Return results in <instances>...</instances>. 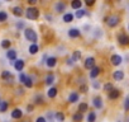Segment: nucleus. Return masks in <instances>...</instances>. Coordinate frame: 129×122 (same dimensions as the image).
<instances>
[{
  "label": "nucleus",
  "instance_id": "f257e3e1",
  "mask_svg": "<svg viewBox=\"0 0 129 122\" xmlns=\"http://www.w3.org/2000/svg\"><path fill=\"white\" fill-rule=\"evenodd\" d=\"M24 34H25V38H27L28 41H32L33 43H36L37 39H38L37 33H36L33 29H30V28H27V29L24 31Z\"/></svg>",
  "mask_w": 129,
  "mask_h": 122
},
{
  "label": "nucleus",
  "instance_id": "f03ea898",
  "mask_svg": "<svg viewBox=\"0 0 129 122\" xmlns=\"http://www.w3.org/2000/svg\"><path fill=\"white\" fill-rule=\"evenodd\" d=\"M38 17H39V10L37 8H28L27 9V18L28 19L36 21V19H38Z\"/></svg>",
  "mask_w": 129,
  "mask_h": 122
},
{
  "label": "nucleus",
  "instance_id": "7ed1b4c3",
  "mask_svg": "<svg viewBox=\"0 0 129 122\" xmlns=\"http://www.w3.org/2000/svg\"><path fill=\"white\" fill-rule=\"evenodd\" d=\"M106 24L109 26V27H115V26H118L119 24V17L118 15H111V17H109V18H106Z\"/></svg>",
  "mask_w": 129,
  "mask_h": 122
},
{
  "label": "nucleus",
  "instance_id": "20e7f679",
  "mask_svg": "<svg viewBox=\"0 0 129 122\" xmlns=\"http://www.w3.org/2000/svg\"><path fill=\"white\" fill-rule=\"evenodd\" d=\"M118 41H119V43L120 45H123V46H126V45H129V36H126V34H119L118 36Z\"/></svg>",
  "mask_w": 129,
  "mask_h": 122
},
{
  "label": "nucleus",
  "instance_id": "39448f33",
  "mask_svg": "<svg viewBox=\"0 0 129 122\" xmlns=\"http://www.w3.org/2000/svg\"><path fill=\"white\" fill-rule=\"evenodd\" d=\"M94 66H95V58L94 57H87L86 61H85V68L89 69V70H91Z\"/></svg>",
  "mask_w": 129,
  "mask_h": 122
},
{
  "label": "nucleus",
  "instance_id": "423d86ee",
  "mask_svg": "<svg viewBox=\"0 0 129 122\" xmlns=\"http://www.w3.org/2000/svg\"><path fill=\"white\" fill-rule=\"evenodd\" d=\"M110 63H111L113 65H120V64H121V56H119V55H113V56L110 57Z\"/></svg>",
  "mask_w": 129,
  "mask_h": 122
},
{
  "label": "nucleus",
  "instance_id": "0eeeda50",
  "mask_svg": "<svg viewBox=\"0 0 129 122\" xmlns=\"http://www.w3.org/2000/svg\"><path fill=\"white\" fill-rule=\"evenodd\" d=\"M56 64H57V58H56V57H48L47 61H46V65H47L48 68H54Z\"/></svg>",
  "mask_w": 129,
  "mask_h": 122
},
{
  "label": "nucleus",
  "instance_id": "6e6552de",
  "mask_svg": "<svg viewBox=\"0 0 129 122\" xmlns=\"http://www.w3.org/2000/svg\"><path fill=\"white\" fill-rule=\"evenodd\" d=\"M14 68L17 71H22L23 68H24V61L23 60H15V64H14Z\"/></svg>",
  "mask_w": 129,
  "mask_h": 122
},
{
  "label": "nucleus",
  "instance_id": "1a4fd4ad",
  "mask_svg": "<svg viewBox=\"0 0 129 122\" xmlns=\"http://www.w3.org/2000/svg\"><path fill=\"white\" fill-rule=\"evenodd\" d=\"M54 9H56V12H58V13H62L64 9H66V4H64V3H61V2H58V3H56V5H54Z\"/></svg>",
  "mask_w": 129,
  "mask_h": 122
},
{
  "label": "nucleus",
  "instance_id": "9d476101",
  "mask_svg": "<svg viewBox=\"0 0 129 122\" xmlns=\"http://www.w3.org/2000/svg\"><path fill=\"white\" fill-rule=\"evenodd\" d=\"M69 36H70L71 38H77V37L80 36V31H79L77 28H72V29L69 31Z\"/></svg>",
  "mask_w": 129,
  "mask_h": 122
},
{
  "label": "nucleus",
  "instance_id": "9b49d317",
  "mask_svg": "<svg viewBox=\"0 0 129 122\" xmlns=\"http://www.w3.org/2000/svg\"><path fill=\"white\" fill-rule=\"evenodd\" d=\"M22 116H23V112H22L20 109H18V108L12 112V117H13L14 119H19V118H22Z\"/></svg>",
  "mask_w": 129,
  "mask_h": 122
},
{
  "label": "nucleus",
  "instance_id": "f8f14e48",
  "mask_svg": "<svg viewBox=\"0 0 129 122\" xmlns=\"http://www.w3.org/2000/svg\"><path fill=\"white\" fill-rule=\"evenodd\" d=\"M113 78H114L115 80H123V78H124V73H123L121 70H116V71L113 74Z\"/></svg>",
  "mask_w": 129,
  "mask_h": 122
},
{
  "label": "nucleus",
  "instance_id": "ddd939ff",
  "mask_svg": "<svg viewBox=\"0 0 129 122\" xmlns=\"http://www.w3.org/2000/svg\"><path fill=\"white\" fill-rule=\"evenodd\" d=\"M92 104H94L96 108L100 109V108L103 107V100H101V98H100V97H95L94 100H92Z\"/></svg>",
  "mask_w": 129,
  "mask_h": 122
},
{
  "label": "nucleus",
  "instance_id": "4468645a",
  "mask_svg": "<svg viewBox=\"0 0 129 122\" xmlns=\"http://www.w3.org/2000/svg\"><path fill=\"white\" fill-rule=\"evenodd\" d=\"M99 74H100V68L94 66V68L91 69V71H90V78H96Z\"/></svg>",
  "mask_w": 129,
  "mask_h": 122
},
{
  "label": "nucleus",
  "instance_id": "2eb2a0df",
  "mask_svg": "<svg viewBox=\"0 0 129 122\" xmlns=\"http://www.w3.org/2000/svg\"><path fill=\"white\" fill-rule=\"evenodd\" d=\"M119 94H120V92L118 89H113L111 92H109V98L110 99H116L119 97Z\"/></svg>",
  "mask_w": 129,
  "mask_h": 122
},
{
  "label": "nucleus",
  "instance_id": "dca6fc26",
  "mask_svg": "<svg viewBox=\"0 0 129 122\" xmlns=\"http://www.w3.org/2000/svg\"><path fill=\"white\" fill-rule=\"evenodd\" d=\"M7 56H8L9 60H17V51H14V50H9L8 53H7Z\"/></svg>",
  "mask_w": 129,
  "mask_h": 122
},
{
  "label": "nucleus",
  "instance_id": "f3484780",
  "mask_svg": "<svg viewBox=\"0 0 129 122\" xmlns=\"http://www.w3.org/2000/svg\"><path fill=\"white\" fill-rule=\"evenodd\" d=\"M72 19H74V14H71V13H67V14L63 15V22L64 23H70V22H72Z\"/></svg>",
  "mask_w": 129,
  "mask_h": 122
},
{
  "label": "nucleus",
  "instance_id": "a211bd4d",
  "mask_svg": "<svg viewBox=\"0 0 129 122\" xmlns=\"http://www.w3.org/2000/svg\"><path fill=\"white\" fill-rule=\"evenodd\" d=\"M81 5H82V4H81V0H74V2L71 3V7H72L74 9H77V10L81 9Z\"/></svg>",
  "mask_w": 129,
  "mask_h": 122
},
{
  "label": "nucleus",
  "instance_id": "6ab92c4d",
  "mask_svg": "<svg viewBox=\"0 0 129 122\" xmlns=\"http://www.w3.org/2000/svg\"><path fill=\"white\" fill-rule=\"evenodd\" d=\"M13 14H14L15 17H22V14H23L22 8H20V7H15V8H13Z\"/></svg>",
  "mask_w": 129,
  "mask_h": 122
},
{
  "label": "nucleus",
  "instance_id": "aec40b11",
  "mask_svg": "<svg viewBox=\"0 0 129 122\" xmlns=\"http://www.w3.org/2000/svg\"><path fill=\"white\" fill-rule=\"evenodd\" d=\"M47 95H48L49 98H54V97L57 95V89H56V88H49L48 92H47Z\"/></svg>",
  "mask_w": 129,
  "mask_h": 122
},
{
  "label": "nucleus",
  "instance_id": "412c9836",
  "mask_svg": "<svg viewBox=\"0 0 129 122\" xmlns=\"http://www.w3.org/2000/svg\"><path fill=\"white\" fill-rule=\"evenodd\" d=\"M77 100H79V94H77V93H71L70 97H69V102L75 103V102H77Z\"/></svg>",
  "mask_w": 129,
  "mask_h": 122
},
{
  "label": "nucleus",
  "instance_id": "4be33fe9",
  "mask_svg": "<svg viewBox=\"0 0 129 122\" xmlns=\"http://www.w3.org/2000/svg\"><path fill=\"white\" fill-rule=\"evenodd\" d=\"M34 102H36L37 104H43V103H44V98H43V95H42V94H37L36 98H34Z\"/></svg>",
  "mask_w": 129,
  "mask_h": 122
},
{
  "label": "nucleus",
  "instance_id": "5701e85b",
  "mask_svg": "<svg viewBox=\"0 0 129 122\" xmlns=\"http://www.w3.org/2000/svg\"><path fill=\"white\" fill-rule=\"evenodd\" d=\"M72 119H74V122H81L82 121V113H80V112L75 113L72 116Z\"/></svg>",
  "mask_w": 129,
  "mask_h": 122
},
{
  "label": "nucleus",
  "instance_id": "b1692460",
  "mask_svg": "<svg viewBox=\"0 0 129 122\" xmlns=\"http://www.w3.org/2000/svg\"><path fill=\"white\" fill-rule=\"evenodd\" d=\"M38 50H39V48H38V46H37L36 43H33V45L29 46V52H30L32 55H36V53L38 52Z\"/></svg>",
  "mask_w": 129,
  "mask_h": 122
},
{
  "label": "nucleus",
  "instance_id": "393cba45",
  "mask_svg": "<svg viewBox=\"0 0 129 122\" xmlns=\"http://www.w3.org/2000/svg\"><path fill=\"white\" fill-rule=\"evenodd\" d=\"M53 82H54V75H53V74H48V75L46 76V84L51 85Z\"/></svg>",
  "mask_w": 129,
  "mask_h": 122
},
{
  "label": "nucleus",
  "instance_id": "a878e982",
  "mask_svg": "<svg viewBox=\"0 0 129 122\" xmlns=\"http://www.w3.org/2000/svg\"><path fill=\"white\" fill-rule=\"evenodd\" d=\"M71 58H72V61H79L81 58V51H75Z\"/></svg>",
  "mask_w": 129,
  "mask_h": 122
},
{
  "label": "nucleus",
  "instance_id": "bb28decb",
  "mask_svg": "<svg viewBox=\"0 0 129 122\" xmlns=\"http://www.w3.org/2000/svg\"><path fill=\"white\" fill-rule=\"evenodd\" d=\"M87 111V104L86 103H81L80 106H79V112L80 113H84V112H86Z\"/></svg>",
  "mask_w": 129,
  "mask_h": 122
},
{
  "label": "nucleus",
  "instance_id": "cd10ccee",
  "mask_svg": "<svg viewBox=\"0 0 129 122\" xmlns=\"http://www.w3.org/2000/svg\"><path fill=\"white\" fill-rule=\"evenodd\" d=\"M95 119H96V114L94 112H90L87 116V122H95Z\"/></svg>",
  "mask_w": 129,
  "mask_h": 122
},
{
  "label": "nucleus",
  "instance_id": "c85d7f7f",
  "mask_svg": "<svg viewBox=\"0 0 129 122\" xmlns=\"http://www.w3.org/2000/svg\"><path fill=\"white\" fill-rule=\"evenodd\" d=\"M8 106H9L8 102H5V100L2 102V104H0V112H5V111L8 109Z\"/></svg>",
  "mask_w": 129,
  "mask_h": 122
},
{
  "label": "nucleus",
  "instance_id": "c756f323",
  "mask_svg": "<svg viewBox=\"0 0 129 122\" xmlns=\"http://www.w3.org/2000/svg\"><path fill=\"white\" fill-rule=\"evenodd\" d=\"M24 85H25L27 88H32V85H33V82H32V78H29V76H27V80L24 82Z\"/></svg>",
  "mask_w": 129,
  "mask_h": 122
},
{
  "label": "nucleus",
  "instance_id": "7c9ffc66",
  "mask_svg": "<svg viewBox=\"0 0 129 122\" xmlns=\"http://www.w3.org/2000/svg\"><path fill=\"white\" fill-rule=\"evenodd\" d=\"M56 118H57V121L62 122V121H64V114H63L62 112H57V113H56Z\"/></svg>",
  "mask_w": 129,
  "mask_h": 122
},
{
  "label": "nucleus",
  "instance_id": "2f4dec72",
  "mask_svg": "<svg viewBox=\"0 0 129 122\" xmlns=\"http://www.w3.org/2000/svg\"><path fill=\"white\" fill-rule=\"evenodd\" d=\"M8 19V14L5 12H0V22H5Z\"/></svg>",
  "mask_w": 129,
  "mask_h": 122
},
{
  "label": "nucleus",
  "instance_id": "473e14b6",
  "mask_svg": "<svg viewBox=\"0 0 129 122\" xmlns=\"http://www.w3.org/2000/svg\"><path fill=\"white\" fill-rule=\"evenodd\" d=\"M2 47H3V48H9V47H10V41H9V39H4V41L2 42Z\"/></svg>",
  "mask_w": 129,
  "mask_h": 122
},
{
  "label": "nucleus",
  "instance_id": "72a5a7b5",
  "mask_svg": "<svg viewBox=\"0 0 129 122\" xmlns=\"http://www.w3.org/2000/svg\"><path fill=\"white\" fill-rule=\"evenodd\" d=\"M85 14H86V12L82 10V9H79V10L76 12V17H77V18H82Z\"/></svg>",
  "mask_w": 129,
  "mask_h": 122
},
{
  "label": "nucleus",
  "instance_id": "f704fd0d",
  "mask_svg": "<svg viewBox=\"0 0 129 122\" xmlns=\"http://www.w3.org/2000/svg\"><path fill=\"white\" fill-rule=\"evenodd\" d=\"M2 78H3V79H12L10 71H4V73L2 74Z\"/></svg>",
  "mask_w": 129,
  "mask_h": 122
},
{
  "label": "nucleus",
  "instance_id": "c9c22d12",
  "mask_svg": "<svg viewBox=\"0 0 129 122\" xmlns=\"http://www.w3.org/2000/svg\"><path fill=\"white\" fill-rule=\"evenodd\" d=\"M104 89L106 90V92H111L114 88H113V85L110 84V83H108V84H105V87H104Z\"/></svg>",
  "mask_w": 129,
  "mask_h": 122
},
{
  "label": "nucleus",
  "instance_id": "e433bc0d",
  "mask_svg": "<svg viewBox=\"0 0 129 122\" xmlns=\"http://www.w3.org/2000/svg\"><path fill=\"white\" fill-rule=\"evenodd\" d=\"M124 108H125V111H129V97H126L124 100Z\"/></svg>",
  "mask_w": 129,
  "mask_h": 122
},
{
  "label": "nucleus",
  "instance_id": "4c0bfd02",
  "mask_svg": "<svg viewBox=\"0 0 129 122\" xmlns=\"http://www.w3.org/2000/svg\"><path fill=\"white\" fill-rule=\"evenodd\" d=\"M19 80H20V83H24L27 80V75L25 74H19Z\"/></svg>",
  "mask_w": 129,
  "mask_h": 122
},
{
  "label": "nucleus",
  "instance_id": "58836bf2",
  "mask_svg": "<svg viewBox=\"0 0 129 122\" xmlns=\"http://www.w3.org/2000/svg\"><path fill=\"white\" fill-rule=\"evenodd\" d=\"M36 122H47V121H46V118H44V117H38Z\"/></svg>",
  "mask_w": 129,
  "mask_h": 122
},
{
  "label": "nucleus",
  "instance_id": "ea45409f",
  "mask_svg": "<svg viewBox=\"0 0 129 122\" xmlns=\"http://www.w3.org/2000/svg\"><path fill=\"white\" fill-rule=\"evenodd\" d=\"M86 90H87V87H86V85H82V87H81V92H82V93H86Z\"/></svg>",
  "mask_w": 129,
  "mask_h": 122
},
{
  "label": "nucleus",
  "instance_id": "a19ab883",
  "mask_svg": "<svg viewBox=\"0 0 129 122\" xmlns=\"http://www.w3.org/2000/svg\"><path fill=\"white\" fill-rule=\"evenodd\" d=\"M23 93H24V90H23L22 88H19V89H17V94H20V95H22Z\"/></svg>",
  "mask_w": 129,
  "mask_h": 122
},
{
  "label": "nucleus",
  "instance_id": "79ce46f5",
  "mask_svg": "<svg viewBox=\"0 0 129 122\" xmlns=\"http://www.w3.org/2000/svg\"><path fill=\"white\" fill-rule=\"evenodd\" d=\"M47 118H48V119H52V118H53V113L48 112V113H47Z\"/></svg>",
  "mask_w": 129,
  "mask_h": 122
},
{
  "label": "nucleus",
  "instance_id": "37998d69",
  "mask_svg": "<svg viewBox=\"0 0 129 122\" xmlns=\"http://www.w3.org/2000/svg\"><path fill=\"white\" fill-rule=\"evenodd\" d=\"M94 3H95L94 0H87V2H86V4H87V5H92Z\"/></svg>",
  "mask_w": 129,
  "mask_h": 122
},
{
  "label": "nucleus",
  "instance_id": "c03bdc74",
  "mask_svg": "<svg viewBox=\"0 0 129 122\" xmlns=\"http://www.w3.org/2000/svg\"><path fill=\"white\" fill-rule=\"evenodd\" d=\"M67 64H69V65H72V64H74V61H72V58H69V60H67Z\"/></svg>",
  "mask_w": 129,
  "mask_h": 122
},
{
  "label": "nucleus",
  "instance_id": "a18cd8bd",
  "mask_svg": "<svg viewBox=\"0 0 129 122\" xmlns=\"http://www.w3.org/2000/svg\"><path fill=\"white\" fill-rule=\"evenodd\" d=\"M99 87H100V84L95 82V83H94V88H99Z\"/></svg>",
  "mask_w": 129,
  "mask_h": 122
},
{
  "label": "nucleus",
  "instance_id": "49530a36",
  "mask_svg": "<svg viewBox=\"0 0 129 122\" xmlns=\"http://www.w3.org/2000/svg\"><path fill=\"white\" fill-rule=\"evenodd\" d=\"M27 109H28V112H30V111L33 109V106H28V107H27Z\"/></svg>",
  "mask_w": 129,
  "mask_h": 122
},
{
  "label": "nucleus",
  "instance_id": "de8ad7c7",
  "mask_svg": "<svg viewBox=\"0 0 129 122\" xmlns=\"http://www.w3.org/2000/svg\"><path fill=\"white\" fill-rule=\"evenodd\" d=\"M29 4H36V0H28Z\"/></svg>",
  "mask_w": 129,
  "mask_h": 122
},
{
  "label": "nucleus",
  "instance_id": "09e8293b",
  "mask_svg": "<svg viewBox=\"0 0 129 122\" xmlns=\"http://www.w3.org/2000/svg\"><path fill=\"white\" fill-rule=\"evenodd\" d=\"M23 26H24V24H23V23H18V24H17V27H18V28H22V27H23Z\"/></svg>",
  "mask_w": 129,
  "mask_h": 122
},
{
  "label": "nucleus",
  "instance_id": "8fccbe9b",
  "mask_svg": "<svg viewBox=\"0 0 129 122\" xmlns=\"http://www.w3.org/2000/svg\"><path fill=\"white\" fill-rule=\"evenodd\" d=\"M0 104H2V100H0Z\"/></svg>",
  "mask_w": 129,
  "mask_h": 122
},
{
  "label": "nucleus",
  "instance_id": "3c124183",
  "mask_svg": "<svg viewBox=\"0 0 129 122\" xmlns=\"http://www.w3.org/2000/svg\"><path fill=\"white\" fill-rule=\"evenodd\" d=\"M24 122H28V121H24Z\"/></svg>",
  "mask_w": 129,
  "mask_h": 122
}]
</instances>
